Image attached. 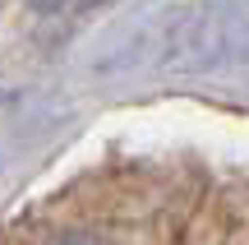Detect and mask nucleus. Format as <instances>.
<instances>
[{
    "instance_id": "f257e3e1",
    "label": "nucleus",
    "mask_w": 249,
    "mask_h": 245,
    "mask_svg": "<svg viewBox=\"0 0 249 245\" xmlns=\"http://www.w3.org/2000/svg\"><path fill=\"white\" fill-rule=\"evenodd\" d=\"M46 245H111L102 231H60V236H51Z\"/></svg>"
},
{
    "instance_id": "f03ea898",
    "label": "nucleus",
    "mask_w": 249,
    "mask_h": 245,
    "mask_svg": "<svg viewBox=\"0 0 249 245\" xmlns=\"http://www.w3.org/2000/svg\"><path fill=\"white\" fill-rule=\"evenodd\" d=\"M28 5H37V9H55L60 0H28Z\"/></svg>"
}]
</instances>
